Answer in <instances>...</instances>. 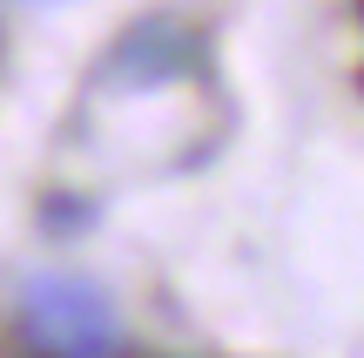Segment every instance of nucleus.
I'll list each match as a JSON object with an SVG mask.
<instances>
[{
  "mask_svg": "<svg viewBox=\"0 0 364 358\" xmlns=\"http://www.w3.org/2000/svg\"><path fill=\"white\" fill-rule=\"evenodd\" d=\"M27 332L54 358H108L115 352V305L81 278H41L27 284Z\"/></svg>",
  "mask_w": 364,
  "mask_h": 358,
  "instance_id": "f257e3e1",
  "label": "nucleus"
},
{
  "mask_svg": "<svg viewBox=\"0 0 364 358\" xmlns=\"http://www.w3.org/2000/svg\"><path fill=\"white\" fill-rule=\"evenodd\" d=\"M182 68H196V34L182 21H142L108 48L102 61V81L115 88H149V81H169Z\"/></svg>",
  "mask_w": 364,
  "mask_h": 358,
  "instance_id": "f03ea898",
  "label": "nucleus"
},
{
  "mask_svg": "<svg viewBox=\"0 0 364 358\" xmlns=\"http://www.w3.org/2000/svg\"><path fill=\"white\" fill-rule=\"evenodd\" d=\"M358 14H364V0H358Z\"/></svg>",
  "mask_w": 364,
  "mask_h": 358,
  "instance_id": "7ed1b4c3",
  "label": "nucleus"
}]
</instances>
